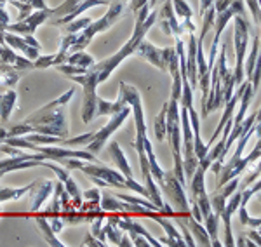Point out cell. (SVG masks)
<instances>
[{
	"label": "cell",
	"mask_w": 261,
	"mask_h": 247,
	"mask_svg": "<svg viewBox=\"0 0 261 247\" xmlns=\"http://www.w3.org/2000/svg\"><path fill=\"white\" fill-rule=\"evenodd\" d=\"M73 96H75V87H71L65 94H61L60 98L53 99L50 103L44 104L42 108L33 112L32 115H28L24 119V122L49 127L54 136L65 140V138H68V120H66L65 106L70 103V99Z\"/></svg>",
	"instance_id": "obj_1"
},
{
	"label": "cell",
	"mask_w": 261,
	"mask_h": 247,
	"mask_svg": "<svg viewBox=\"0 0 261 247\" xmlns=\"http://www.w3.org/2000/svg\"><path fill=\"white\" fill-rule=\"evenodd\" d=\"M125 12H127V9H125V2H120V0H112V2L108 4L107 14L101 16L99 19L92 21L91 24H87L84 30H81L77 33V40H75V44L71 45L70 52L84 51V49L91 44L92 39H94L98 33H103L107 30H110L117 21H120L122 18H124Z\"/></svg>",
	"instance_id": "obj_2"
},
{
	"label": "cell",
	"mask_w": 261,
	"mask_h": 247,
	"mask_svg": "<svg viewBox=\"0 0 261 247\" xmlns=\"http://www.w3.org/2000/svg\"><path fill=\"white\" fill-rule=\"evenodd\" d=\"M233 45H235V68L233 80L235 87H239L244 82V61H246V51H247V42H249V30L251 23L247 19L246 12L244 14H233Z\"/></svg>",
	"instance_id": "obj_3"
},
{
	"label": "cell",
	"mask_w": 261,
	"mask_h": 247,
	"mask_svg": "<svg viewBox=\"0 0 261 247\" xmlns=\"http://www.w3.org/2000/svg\"><path fill=\"white\" fill-rule=\"evenodd\" d=\"M159 190L169 199L171 206L176 209V214H188L190 212V200H188L187 194H185L183 183L176 178L174 173L171 171H164L162 181L159 183Z\"/></svg>",
	"instance_id": "obj_4"
},
{
	"label": "cell",
	"mask_w": 261,
	"mask_h": 247,
	"mask_svg": "<svg viewBox=\"0 0 261 247\" xmlns=\"http://www.w3.org/2000/svg\"><path fill=\"white\" fill-rule=\"evenodd\" d=\"M130 115V106L127 104V106H124L122 110L119 112V114L112 115L110 117V122H108L107 125H103V127L99 129V131H94V136L91 138V141L87 143V152L91 153H99L101 148L105 146V143H107L108 140H110V136L113 132L117 131V129H120V125L127 120V117Z\"/></svg>",
	"instance_id": "obj_5"
},
{
	"label": "cell",
	"mask_w": 261,
	"mask_h": 247,
	"mask_svg": "<svg viewBox=\"0 0 261 247\" xmlns=\"http://www.w3.org/2000/svg\"><path fill=\"white\" fill-rule=\"evenodd\" d=\"M174 52H176V49L172 47V45L159 49L145 39H143L140 44H138V47L134 49V54H136L138 58L148 61L150 65H153L155 68H159L161 72H167V65H169V60Z\"/></svg>",
	"instance_id": "obj_6"
},
{
	"label": "cell",
	"mask_w": 261,
	"mask_h": 247,
	"mask_svg": "<svg viewBox=\"0 0 261 247\" xmlns=\"http://www.w3.org/2000/svg\"><path fill=\"white\" fill-rule=\"evenodd\" d=\"M79 169L82 171L84 174H87L89 178H99L107 183V186H113V188H125V178L120 171H115L112 167L101 166V164H94V162L89 160H81L79 164Z\"/></svg>",
	"instance_id": "obj_7"
},
{
	"label": "cell",
	"mask_w": 261,
	"mask_h": 247,
	"mask_svg": "<svg viewBox=\"0 0 261 247\" xmlns=\"http://www.w3.org/2000/svg\"><path fill=\"white\" fill-rule=\"evenodd\" d=\"M49 18H53V9L44 7V9H35V12H30L24 19H19L18 23H9L6 30L16 35H33L37 28L42 23H45Z\"/></svg>",
	"instance_id": "obj_8"
},
{
	"label": "cell",
	"mask_w": 261,
	"mask_h": 247,
	"mask_svg": "<svg viewBox=\"0 0 261 247\" xmlns=\"http://www.w3.org/2000/svg\"><path fill=\"white\" fill-rule=\"evenodd\" d=\"M161 9H157V21L159 26L164 32V35L167 37H183L185 35V28L183 24L178 21V16L174 14L172 9V2L171 0H162Z\"/></svg>",
	"instance_id": "obj_9"
},
{
	"label": "cell",
	"mask_w": 261,
	"mask_h": 247,
	"mask_svg": "<svg viewBox=\"0 0 261 247\" xmlns=\"http://www.w3.org/2000/svg\"><path fill=\"white\" fill-rule=\"evenodd\" d=\"M241 197H242V190L237 186V190L230 195L228 204H225V207H223V211L220 214V219H223V225H225V242H223V245H228V247L235 245L233 233H231V214L239 209Z\"/></svg>",
	"instance_id": "obj_10"
},
{
	"label": "cell",
	"mask_w": 261,
	"mask_h": 247,
	"mask_svg": "<svg viewBox=\"0 0 261 247\" xmlns=\"http://www.w3.org/2000/svg\"><path fill=\"white\" fill-rule=\"evenodd\" d=\"M53 190H54V181H49V179L33 183V186L30 188V209H32L33 214L39 212L42 204L49 199L50 194H53Z\"/></svg>",
	"instance_id": "obj_11"
},
{
	"label": "cell",
	"mask_w": 261,
	"mask_h": 247,
	"mask_svg": "<svg viewBox=\"0 0 261 247\" xmlns=\"http://www.w3.org/2000/svg\"><path fill=\"white\" fill-rule=\"evenodd\" d=\"M2 37H4V42H6L7 45H9L11 49H14V51H19L23 52V56H27L28 60H37V58L40 56V51L35 47H32L30 44H28L27 40L23 39V37L16 35V33H11L7 30L2 32Z\"/></svg>",
	"instance_id": "obj_12"
},
{
	"label": "cell",
	"mask_w": 261,
	"mask_h": 247,
	"mask_svg": "<svg viewBox=\"0 0 261 247\" xmlns=\"http://www.w3.org/2000/svg\"><path fill=\"white\" fill-rule=\"evenodd\" d=\"M178 219L185 225V227L188 228V232L192 233V237L199 240L200 245H204V247L211 245V238H209L207 230H205L204 225H202L200 221H197L195 217L190 214V212H188V214H179Z\"/></svg>",
	"instance_id": "obj_13"
},
{
	"label": "cell",
	"mask_w": 261,
	"mask_h": 247,
	"mask_svg": "<svg viewBox=\"0 0 261 247\" xmlns=\"http://www.w3.org/2000/svg\"><path fill=\"white\" fill-rule=\"evenodd\" d=\"M258 120H259V110H256L254 114H251L247 119H244L241 122V125H231L230 134H228V138H226V141H225V148H223V157H226V153L230 152L231 145H233L244 132L249 131L252 125H254V122H258Z\"/></svg>",
	"instance_id": "obj_14"
},
{
	"label": "cell",
	"mask_w": 261,
	"mask_h": 247,
	"mask_svg": "<svg viewBox=\"0 0 261 247\" xmlns=\"http://www.w3.org/2000/svg\"><path fill=\"white\" fill-rule=\"evenodd\" d=\"M108 153H110V158L113 160L117 169H120V173L124 174V178H133V169H130V164L125 157L124 150L120 148L119 141H110L108 145Z\"/></svg>",
	"instance_id": "obj_15"
},
{
	"label": "cell",
	"mask_w": 261,
	"mask_h": 247,
	"mask_svg": "<svg viewBox=\"0 0 261 247\" xmlns=\"http://www.w3.org/2000/svg\"><path fill=\"white\" fill-rule=\"evenodd\" d=\"M172 2V9H174V14L178 16L181 19V24H183L185 32L190 33V32H195L197 26L193 24L192 21V9L185 0H171Z\"/></svg>",
	"instance_id": "obj_16"
},
{
	"label": "cell",
	"mask_w": 261,
	"mask_h": 247,
	"mask_svg": "<svg viewBox=\"0 0 261 247\" xmlns=\"http://www.w3.org/2000/svg\"><path fill=\"white\" fill-rule=\"evenodd\" d=\"M16 103H18V93L14 89H7L4 94H0V120L4 124L9 122Z\"/></svg>",
	"instance_id": "obj_17"
},
{
	"label": "cell",
	"mask_w": 261,
	"mask_h": 247,
	"mask_svg": "<svg viewBox=\"0 0 261 247\" xmlns=\"http://www.w3.org/2000/svg\"><path fill=\"white\" fill-rule=\"evenodd\" d=\"M35 214H37V212H35ZM35 221H37V227L40 228L42 235L45 237V242H47L49 245H53V247H63V245H65V244H63V242L60 240V238H56V233H54V232H53V228H50L47 216L37 214Z\"/></svg>",
	"instance_id": "obj_18"
},
{
	"label": "cell",
	"mask_w": 261,
	"mask_h": 247,
	"mask_svg": "<svg viewBox=\"0 0 261 247\" xmlns=\"http://www.w3.org/2000/svg\"><path fill=\"white\" fill-rule=\"evenodd\" d=\"M246 65H244V77H247V80H251L252 77V70H254V65L259 61V33L254 35V40H252L251 45V52L249 58H246Z\"/></svg>",
	"instance_id": "obj_19"
},
{
	"label": "cell",
	"mask_w": 261,
	"mask_h": 247,
	"mask_svg": "<svg viewBox=\"0 0 261 247\" xmlns=\"http://www.w3.org/2000/svg\"><path fill=\"white\" fill-rule=\"evenodd\" d=\"M124 106H127V104L119 101V99H117L115 103H110L103 98H98V101H96V117H101V115L112 117V115L119 114Z\"/></svg>",
	"instance_id": "obj_20"
},
{
	"label": "cell",
	"mask_w": 261,
	"mask_h": 247,
	"mask_svg": "<svg viewBox=\"0 0 261 247\" xmlns=\"http://www.w3.org/2000/svg\"><path fill=\"white\" fill-rule=\"evenodd\" d=\"M66 63L70 65H75V66H82V68H91L94 65V58L91 54L84 52V51H77V52H70L68 54V60Z\"/></svg>",
	"instance_id": "obj_21"
},
{
	"label": "cell",
	"mask_w": 261,
	"mask_h": 247,
	"mask_svg": "<svg viewBox=\"0 0 261 247\" xmlns=\"http://www.w3.org/2000/svg\"><path fill=\"white\" fill-rule=\"evenodd\" d=\"M166 115H167V103H164L161 114L157 115V119H155V122H153V132L159 143L166 140Z\"/></svg>",
	"instance_id": "obj_22"
},
{
	"label": "cell",
	"mask_w": 261,
	"mask_h": 247,
	"mask_svg": "<svg viewBox=\"0 0 261 247\" xmlns=\"http://www.w3.org/2000/svg\"><path fill=\"white\" fill-rule=\"evenodd\" d=\"M81 2H82V0H65V2H63L61 6L54 7V9H53V16H56V19L58 18H63V16L70 14V12L73 11L75 7H77Z\"/></svg>",
	"instance_id": "obj_23"
},
{
	"label": "cell",
	"mask_w": 261,
	"mask_h": 247,
	"mask_svg": "<svg viewBox=\"0 0 261 247\" xmlns=\"http://www.w3.org/2000/svg\"><path fill=\"white\" fill-rule=\"evenodd\" d=\"M103 230H105V237L110 238V244H113V245L120 244L122 235H124V230H120L119 227H113V225H110V223L105 225Z\"/></svg>",
	"instance_id": "obj_24"
},
{
	"label": "cell",
	"mask_w": 261,
	"mask_h": 247,
	"mask_svg": "<svg viewBox=\"0 0 261 247\" xmlns=\"http://www.w3.org/2000/svg\"><path fill=\"white\" fill-rule=\"evenodd\" d=\"M239 221H241V225H244V227H251V228H259L261 225V219L259 217H249V214H247L246 211V206H241L239 204Z\"/></svg>",
	"instance_id": "obj_25"
},
{
	"label": "cell",
	"mask_w": 261,
	"mask_h": 247,
	"mask_svg": "<svg viewBox=\"0 0 261 247\" xmlns=\"http://www.w3.org/2000/svg\"><path fill=\"white\" fill-rule=\"evenodd\" d=\"M94 136V132H87V134H81V136H75L71 140H63L61 146H66V148H73V146H81V145H87L91 141V138Z\"/></svg>",
	"instance_id": "obj_26"
},
{
	"label": "cell",
	"mask_w": 261,
	"mask_h": 247,
	"mask_svg": "<svg viewBox=\"0 0 261 247\" xmlns=\"http://www.w3.org/2000/svg\"><path fill=\"white\" fill-rule=\"evenodd\" d=\"M92 19L91 18H81V19H71L70 23H66V33H79L81 30H84V28L87 26V24H91Z\"/></svg>",
	"instance_id": "obj_27"
},
{
	"label": "cell",
	"mask_w": 261,
	"mask_h": 247,
	"mask_svg": "<svg viewBox=\"0 0 261 247\" xmlns=\"http://www.w3.org/2000/svg\"><path fill=\"white\" fill-rule=\"evenodd\" d=\"M54 68H56L58 72L65 73L66 77H70V75H81V73H86V70H87V68H82V66L70 65V63H63V65H58V66H54Z\"/></svg>",
	"instance_id": "obj_28"
},
{
	"label": "cell",
	"mask_w": 261,
	"mask_h": 247,
	"mask_svg": "<svg viewBox=\"0 0 261 247\" xmlns=\"http://www.w3.org/2000/svg\"><path fill=\"white\" fill-rule=\"evenodd\" d=\"M244 2L247 4V7H249L252 18H254V23L256 26H259V14H261V9H259V0H244Z\"/></svg>",
	"instance_id": "obj_29"
},
{
	"label": "cell",
	"mask_w": 261,
	"mask_h": 247,
	"mask_svg": "<svg viewBox=\"0 0 261 247\" xmlns=\"http://www.w3.org/2000/svg\"><path fill=\"white\" fill-rule=\"evenodd\" d=\"M176 225H178L179 230H181V232H183V235H185V238H183V240H185V244H187V245H190V247H195V245H197V242L193 240V237H192V233L188 232V228L185 227V225L181 223L179 219H176Z\"/></svg>",
	"instance_id": "obj_30"
},
{
	"label": "cell",
	"mask_w": 261,
	"mask_h": 247,
	"mask_svg": "<svg viewBox=\"0 0 261 247\" xmlns=\"http://www.w3.org/2000/svg\"><path fill=\"white\" fill-rule=\"evenodd\" d=\"M84 245H89V247H105L103 242H99L92 233H86V238H84Z\"/></svg>",
	"instance_id": "obj_31"
},
{
	"label": "cell",
	"mask_w": 261,
	"mask_h": 247,
	"mask_svg": "<svg viewBox=\"0 0 261 247\" xmlns=\"http://www.w3.org/2000/svg\"><path fill=\"white\" fill-rule=\"evenodd\" d=\"M129 238L133 240V245H136V247H151L148 244V240L143 235H129Z\"/></svg>",
	"instance_id": "obj_32"
},
{
	"label": "cell",
	"mask_w": 261,
	"mask_h": 247,
	"mask_svg": "<svg viewBox=\"0 0 261 247\" xmlns=\"http://www.w3.org/2000/svg\"><path fill=\"white\" fill-rule=\"evenodd\" d=\"M230 4H231V0H214L213 6H214V11L221 12V11H225L226 7H230Z\"/></svg>",
	"instance_id": "obj_33"
},
{
	"label": "cell",
	"mask_w": 261,
	"mask_h": 247,
	"mask_svg": "<svg viewBox=\"0 0 261 247\" xmlns=\"http://www.w3.org/2000/svg\"><path fill=\"white\" fill-rule=\"evenodd\" d=\"M129 11L133 12V14H136V11L143 7L145 4H148V0H129Z\"/></svg>",
	"instance_id": "obj_34"
},
{
	"label": "cell",
	"mask_w": 261,
	"mask_h": 247,
	"mask_svg": "<svg viewBox=\"0 0 261 247\" xmlns=\"http://www.w3.org/2000/svg\"><path fill=\"white\" fill-rule=\"evenodd\" d=\"M247 238H251V240L254 242L256 245H261V240H259V232H258V228H256V230H251V232L247 233Z\"/></svg>",
	"instance_id": "obj_35"
},
{
	"label": "cell",
	"mask_w": 261,
	"mask_h": 247,
	"mask_svg": "<svg viewBox=\"0 0 261 247\" xmlns=\"http://www.w3.org/2000/svg\"><path fill=\"white\" fill-rule=\"evenodd\" d=\"M28 4L33 7V9H44V7H47V4H45V0H27Z\"/></svg>",
	"instance_id": "obj_36"
},
{
	"label": "cell",
	"mask_w": 261,
	"mask_h": 247,
	"mask_svg": "<svg viewBox=\"0 0 261 247\" xmlns=\"http://www.w3.org/2000/svg\"><path fill=\"white\" fill-rule=\"evenodd\" d=\"M214 0H200V14H204L205 9H209V7L213 6Z\"/></svg>",
	"instance_id": "obj_37"
},
{
	"label": "cell",
	"mask_w": 261,
	"mask_h": 247,
	"mask_svg": "<svg viewBox=\"0 0 261 247\" xmlns=\"http://www.w3.org/2000/svg\"><path fill=\"white\" fill-rule=\"evenodd\" d=\"M235 245H254V242L252 240H247V237H239V240L235 242Z\"/></svg>",
	"instance_id": "obj_38"
},
{
	"label": "cell",
	"mask_w": 261,
	"mask_h": 247,
	"mask_svg": "<svg viewBox=\"0 0 261 247\" xmlns=\"http://www.w3.org/2000/svg\"><path fill=\"white\" fill-rule=\"evenodd\" d=\"M120 2H129V0H120Z\"/></svg>",
	"instance_id": "obj_39"
},
{
	"label": "cell",
	"mask_w": 261,
	"mask_h": 247,
	"mask_svg": "<svg viewBox=\"0 0 261 247\" xmlns=\"http://www.w3.org/2000/svg\"><path fill=\"white\" fill-rule=\"evenodd\" d=\"M0 216H2V211H0Z\"/></svg>",
	"instance_id": "obj_40"
}]
</instances>
